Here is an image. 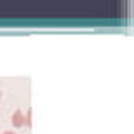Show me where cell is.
<instances>
[{
    "mask_svg": "<svg viewBox=\"0 0 134 134\" xmlns=\"http://www.w3.org/2000/svg\"><path fill=\"white\" fill-rule=\"evenodd\" d=\"M25 126H27L29 129L32 127V109L27 111V116H25Z\"/></svg>",
    "mask_w": 134,
    "mask_h": 134,
    "instance_id": "2",
    "label": "cell"
},
{
    "mask_svg": "<svg viewBox=\"0 0 134 134\" xmlns=\"http://www.w3.org/2000/svg\"><path fill=\"white\" fill-rule=\"evenodd\" d=\"M0 100H2V89H0Z\"/></svg>",
    "mask_w": 134,
    "mask_h": 134,
    "instance_id": "4",
    "label": "cell"
},
{
    "mask_svg": "<svg viewBox=\"0 0 134 134\" xmlns=\"http://www.w3.org/2000/svg\"><path fill=\"white\" fill-rule=\"evenodd\" d=\"M12 124H14V127H22V126H25V116L20 109H17L14 114H12Z\"/></svg>",
    "mask_w": 134,
    "mask_h": 134,
    "instance_id": "1",
    "label": "cell"
},
{
    "mask_svg": "<svg viewBox=\"0 0 134 134\" xmlns=\"http://www.w3.org/2000/svg\"><path fill=\"white\" fill-rule=\"evenodd\" d=\"M3 134H17V132H14V131H5Z\"/></svg>",
    "mask_w": 134,
    "mask_h": 134,
    "instance_id": "3",
    "label": "cell"
}]
</instances>
